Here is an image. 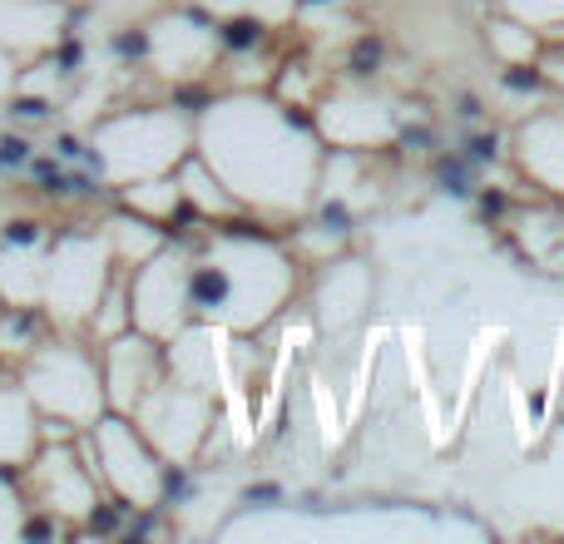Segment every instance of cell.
<instances>
[{"label": "cell", "instance_id": "7", "mask_svg": "<svg viewBox=\"0 0 564 544\" xmlns=\"http://www.w3.org/2000/svg\"><path fill=\"white\" fill-rule=\"evenodd\" d=\"M159 381V347L154 337H109L105 357V401L119 416H134V406L149 396V387Z\"/></svg>", "mask_w": 564, "mask_h": 544}, {"label": "cell", "instance_id": "10", "mask_svg": "<svg viewBox=\"0 0 564 544\" xmlns=\"http://www.w3.org/2000/svg\"><path fill=\"white\" fill-rule=\"evenodd\" d=\"M0 535H25V520H20V505L6 480H0Z\"/></svg>", "mask_w": 564, "mask_h": 544}, {"label": "cell", "instance_id": "1", "mask_svg": "<svg viewBox=\"0 0 564 544\" xmlns=\"http://www.w3.org/2000/svg\"><path fill=\"white\" fill-rule=\"evenodd\" d=\"M25 396L45 426L89 431L99 416H105V377H99L95 357L65 347V341H50V347L30 351Z\"/></svg>", "mask_w": 564, "mask_h": 544}, {"label": "cell", "instance_id": "9", "mask_svg": "<svg viewBox=\"0 0 564 544\" xmlns=\"http://www.w3.org/2000/svg\"><path fill=\"white\" fill-rule=\"evenodd\" d=\"M59 25L50 0H0V45H45Z\"/></svg>", "mask_w": 564, "mask_h": 544}, {"label": "cell", "instance_id": "5", "mask_svg": "<svg viewBox=\"0 0 564 544\" xmlns=\"http://www.w3.org/2000/svg\"><path fill=\"white\" fill-rule=\"evenodd\" d=\"M188 258L154 253L139 263V278L129 287V322L144 337H174L188 317Z\"/></svg>", "mask_w": 564, "mask_h": 544}, {"label": "cell", "instance_id": "6", "mask_svg": "<svg viewBox=\"0 0 564 544\" xmlns=\"http://www.w3.org/2000/svg\"><path fill=\"white\" fill-rule=\"evenodd\" d=\"M25 466H30V490H35V500L50 515H69V520L95 515V480L79 470L69 446L35 450Z\"/></svg>", "mask_w": 564, "mask_h": 544}, {"label": "cell", "instance_id": "3", "mask_svg": "<svg viewBox=\"0 0 564 544\" xmlns=\"http://www.w3.org/2000/svg\"><path fill=\"white\" fill-rule=\"evenodd\" d=\"M184 144L188 124L178 115H124L99 129V159H105L109 178H124V184L164 174L184 154Z\"/></svg>", "mask_w": 564, "mask_h": 544}, {"label": "cell", "instance_id": "8", "mask_svg": "<svg viewBox=\"0 0 564 544\" xmlns=\"http://www.w3.org/2000/svg\"><path fill=\"white\" fill-rule=\"evenodd\" d=\"M35 406H30L25 387L10 391L0 387V466H25L35 456Z\"/></svg>", "mask_w": 564, "mask_h": 544}, {"label": "cell", "instance_id": "2", "mask_svg": "<svg viewBox=\"0 0 564 544\" xmlns=\"http://www.w3.org/2000/svg\"><path fill=\"white\" fill-rule=\"evenodd\" d=\"M109 243L99 238H59L45 258V287L40 307L55 322H89L109 287Z\"/></svg>", "mask_w": 564, "mask_h": 544}, {"label": "cell", "instance_id": "11", "mask_svg": "<svg viewBox=\"0 0 564 544\" xmlns=\"http://www.w3.org/2000/svg\"><path fill=\"white\" fill-rule=\"evenodd\" d=\"M10 89H15V65H10V50L0 45V105H6Z\"/></svg>", "mask_w": 564, "mask_h": 544}, {"label": "cell", "instance_id": "4", "mask_svg": "<svg viewBox=\"0 0 564 544\" xmlns=\"http://www.w3.org/2000/svg\"><path fill=\"white\" fill-rule=\"evenodd\" d=\"M89 431H95L99 460H105V486L134 510L154 505L164 470H159V450L144 440V431H134V421L124 416H99Z\"/></svg>", "mask_w": 564, "mask_h": 544}]
</instances>
